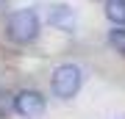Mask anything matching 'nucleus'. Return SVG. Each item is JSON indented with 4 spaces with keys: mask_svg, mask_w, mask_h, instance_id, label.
Returning a JSON list of instances; mask_svg holds the SVG:
<instances>
[{
    "mask_svg": "<svg viewBox=\"0 0 125 119\" xmlns=\"http://www.w3.org/2000/svg\"><path fill=\"white\" fill-rule=\"evenodd\" d=\"M39 28H42L39 14L33 9H20V11H14L9 17V22H6V36H9L11 42H17V44H31L36 36H39Z\"/></svg>",
    "mask_w": 125,
    "mask_h": 119,
    "instance_id": "obj_1",
    "label": "nucleus"
},
{
    "mask_svg": "<svg viewBox=\"0 0 125 119\" xmlns=\"http://www.w3.org/2000/svg\"><path fill=\"white\" fill-rule=\"evenodd\" d=\"M81 83H83V75H81V66L75 64H61L56 66L53 80H50V89L58 100H72L81 92Z\"/></svg>",
    "mask_w": 125,
    "mask_h": 119,
    "instance_id": "obj_2",
    "label": "nucleus"
},
{
    "mask_svg": "<svg viewBox=\"0 0 125 119\" xmlns=\"http://www.w3.org/2000/svg\"><path fill=\"white\" fill-rule=\"evenodd\" d=\"M47 108V100L42 97V92L36 89H25L14 97V111H17L22 119H39Z\"/></svg>",
    "mask_w": 125,
    "mask_h": 119,
    "instance_id": "obj_3",
    "label": "nucleus"
},
{
    "mask_svg": "<svg viewBox=\"0 0 125 119\" xmlns=\"http://www.w3.org/2000/svg\"><path fill=\"white\" fill-rule=\"evenodd\" d=\"M47 22L56 31H61V33H72L78 28V14L72 11V6H67V3H56V6H50V11H47Z\"/></svg>",
    "mask_w": 125,
    "mask_h": 119,
    "instance_id": "obj_4",
    "label": "nucleus"
},
{
    "mask_svg": "<svg viewBox=\"0 0 125 119\" xmlns=\"http://www.w3.org/2000/svg\"><path fill=\"white\" fill-rule=\"evenodd\" d=\"M106 17L114 28L125 25V0H106Z\"/></svg>",
    "mask_w": 125,
    "mask_h": 119,
    "instance_id": "obj_5",
    "label": "nucleus"
},
{
    "mask_svg": "<svg viewBox=\"0 0 125 119\" xmlns=\"http://www.w3.org/2000/svg\"><path fill=\"white\" fill-rule=\"evenodd\" d=\"M108 44L117 50V53L125 55V31L122 28H114V31H108Z\"/></svg>",
    "mask_w": 125,
    "mask_h": 119,
    "instance_id": "obj_6",
    "label": "nucleus"
}]
</instances>
